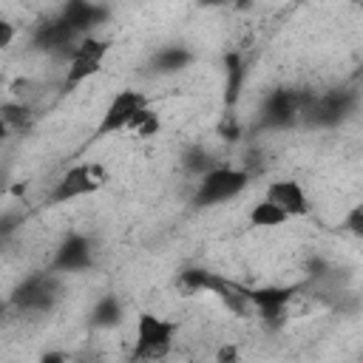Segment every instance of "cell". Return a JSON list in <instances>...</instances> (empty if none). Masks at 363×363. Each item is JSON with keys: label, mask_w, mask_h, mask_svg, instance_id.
Listing matches in <instances>:
<instances>
[{"label": "cell", "mask_w": 363, "mask_h": 363, "mask_svg": "<svg viewBox=\"0 0 363 363\" xmlns=\"http://www.w3.org/2000/svg\"><path fill=\"white\" fill-rule=\"evenodd\" d=\"M179 323L156 312H139L133 323V360L159 363L173 352Z\"/></svg>", "instance_id": "obj_1"}, {"label": "cell", "mask_w": 363, "mask_h": 363, "mask_svg": "<svg viewBox=\"0 0 363 363\" xmlns=\"http://www.w3.org/2000/svg\"><path fill=\"white\" fill-rule=\"evenodd\" d=\"M250 187V170L247 167H230V164H216L204 176H199L196 190H193V204L196 207H216L224 201H233Z\"/></svg>", "instance_id": "obj_2"}, {"label": "cell", "mask_w": 363, "mask_h": 363, "mask_svg": "<svg viewBox=\"0 0 363 363\" xmlns=\"http://www.w3.org/2000/svg\"><path fill=\"white\" fill-rule=\"evenodd\" d=\"M60 301V278L48 269V272H34L28 278H23L14 289L9 303L20 312L28 315H40V312H51Z\"/></svg>", "instance_id": "obj_3"}, {"label": "cell", "mask_w": 363, "mask_h": 363, "mask_svg": "<svg viewBox=\"0 0 363 363\" xmlns=\"http://www.w3.org/2000/svg\"><path fill=\"white\" fill-rule=\"evenodd\" d=\"M108 51H111V40L96 37V34L82 37V40L74 45L71 57H68V68H65L62 88H65V91H74V88H79L82 82H88L91 77H96V74L102 71V62H105Z\"/></svg>", "instance_id": "obj_4"}, {"label": "cell", "mask_w": 363, "mask_h": 363, "mask_svg": "<svg viewBox=\"0 0 363 363\" xmlns=\"http://www.w3.org/2000/svg\"><path fill=\"white\" fill-rule=\"evenodd\" d=\"M105 182H108V173H105L102 164H96V162L71 164V167L54 182V190H51L48 201H51V204H65V201L91 196V193H96L99 187H105Z\"/></svg>", "instance_id": "obj_5"}, {"label": "cell", "mask_w": 363, "mask_h": 363, "mask_svg": "<svg viewBox=\"0 0 363 363\" xmlns=\"http://www.w3.org/2000/svg\"><path fill=\"white\" fill-rule=\"evenodd\" d=\"M244 301L258 312V318L272 329H278L286 320V306L298 295V286L292 284H272V286H241Z\"/></svg>", "instance_id": "obj_6"}, {"label": "cell", "mask_w": 363, "mask_h": 363, "mask_svg": "<svg viewBox=\"0 0 363 363\" xmlns=\"http://www.w3.org/2000/svg\"><path fill=\"white\" fill-rule=\"evenodd\" d=\"M150 99L145 96V91L139 88H122L111 96V102L105 105L102 116H99V125L94 128V139H105V136H113V133H122L128 128V122L133 119L136 111L147 108Z\"/></svg>", "instance_id": "obj_7"}, {"label": "cell", "mask_w": 363, "mask_h": 363, "mask_svg": "<svg viewBox=\"0 0 363 363\" xmlns=\"http://www.w3.org/2000/svg\"><path fill=\"white\" fill-rule=\"evenodd\" d=\"M306 96L301 91H292V88H275L264 105H261V125L267 130H284V128H292L301 116H303V108H306Z\"/></svg>", "instance_id": "obj_8"}, {"label": "cell", "mask_w": 363, "mask_h": 363, "mask_svg": "<svg viewBox=\"0 0 363 363\" xmlns=\"http://www.w3.org/2000/svg\"><path fill=\"white\" fill-rule=\"evenodd\" d=\"M357 105V94L354 91H329L318 99H309L303 108V116L315 125V128H337Z\"/></svg>", "instance_id": "obj_9"}, {"label": "cell", "mask_w": 363, "mask_h": 363, "mask_svg": "<svg viewBox=\"0 0 363 363\" xmlns=\"http://www.w3.org/2000/svg\"><path fill=\"white\" fill-rule=\"evenodd\" d=\"M94 267V247L88 241V235L82 233H68L51 258V272L54 275H65V272H85Z\"/></svg>", "instance_id": "obj_10"}, {"label": "cell", "mask_w": 363, "mask_h": 363, "mask_svg": "<svg viewBox=\"0 0 363 363\" xmlns=\"http://www.w3.org/2000/svg\"><path fill=\"white\" fill-rule=\"evenodd\" d=\"M264 199L269 204H275L286 218H301V216H309V210H312L303 184L295 179H272L267 184Z\"/></svg>", "instance_id": "obj_11"}, {"label": "cell", "mask_w": 363, "mask_h": 363, "mask_svg": "<svg viewBox=\"0 0 363 363\" xmlns=\"http://www.w3.org/2000/svg\"><path fill=\"white\" fill-rule=\"evenodd\" d=\"M82 37L65 20H60V17L57 20H48V23H40L37 31H34V45L43 48V51H51V54H57L62 60L71 57V51H74V45Z\"/></svg>", "instance_id": "obj_12"}, {"label": "cell", "mask_w": 363, "mask_h": 363, "mask_svg": "<svg viewBox=\"0 0 363 363\" xmlns=\"http://www.w3.org/2000/svg\"><path fill=\"white\" fill-rule=\"evenodd\" d=\"M111 9L102 6V3H88V0H71L68 6H62L60 11V20H65L79 37H88L94 34L96 26H102L108 20Z\"/></svg>", "instance_id": "obj_13"}, {"label": "cell", "mask_w": 363, "mask_h": 363, "mask_svg": "<svg viewBox=\"0 0 363 363\" xmlns=\"http://www.w3.org/2000/svg\"><path fill=\"white\" fill-rule=\"evenodd\" d=\"M230 278L218 275V272H210L204 267H187L182 269L179 275V284L187 289V292H210V295H218L224 286H227Z\"/></svg>", "instance_id": "obj_14"}, {"label": "cell", "mask_w": 363, "mask_h": 363, "mask_svg": "<svg viewBox=\"0 0 363 363\" xmlns=\"http://www.w3.org/2000/svg\"><path fill=\"white\" fill-rule=\"evenodd\" d=\"M91 326L94 329H116L122 320H125V303L119 301V295L108 292L102 295L94 306H91Z\"/></svg>", "instance_id": "obj_15"}, {"label": "cell", "mask_w": 363, "mask_h": 363, "mask_svg": "<svg viewBox=\"0 0 363 363\" xmlns=\"http://www.w3.org/2000/svg\"><path fill=\"white\" fill-rule=\"evenodd\" d=\"M190 62H193V51H190L187 45H164V48H159V51L153 54L150 68H153L156 74L170 77V74L184 71Z\"/></svg>", "instance_id": "obj_16"}, {"label": "cell", "mask_w": 363, "mask_h": 363, "mask_svg": "<svg viewBox=\"0 0 363 363\" xmlns=\"http://www.w3.org/2000/svg\"><path fill=\"white\" fill-rule=\"evenodd\" d=\"M224 74H227V85H224V102L227 108H233L241 96V85H244V77H247V65H244V57L238 51H227L224 54Z\"/></svg>", "instance_id": "obj_17"}, {"label": "cell", "mask_w": 363, "mask_h": 363, "mask_svg": "<svg viewBox=\"0 0 363 363\" xmlns=\"http://www.w3.org/2000/svg\"><path fill=\"white\" fill-rule=\"evenodd\" d=\"M247 221H250L255 230H275V227H284L289 218H286L275 204H269L267 199H258V201L250 207Z\"/></svg>", "instance_id": "obj_18"}, {"label": "cell", "mask_w": 363, "mask_h": 363, "mask_svg": "<svg viewBox=\"0 0 363 363\" xmlns=\"http://www.w3.org/2000/svg\"><path fill=\"white\" fill-rule=\"evenodd\" d=\"M159 130H162V119H159V113L150 105L136 111L133 119L125 128V133H133L136 139H153V136H159Z\"/></svg>", "instance_id": "obj_19"}, {"label": "cell", "mask_w": 363, "mask_h": 363, "mask_svg": "<svg viewBox=\"0 0 363 363\" xmlns=\"http://www.w3.org/2000/svg\"><path fill=\"white\" fill-rule=\"evenodd\" d=\"M182 164H184V170L187 173H196V176H204L207 170H213L216 167V162H213V156H210V150H204V147H190V150H184V159H182Z\"/></svg>", "instance_id": "obj_20"}, {"label": "cell", "mask_w": 363, "mask_h": 363, "mask_svg": "<svg viewBox=\"0 0 363 363\" xmlns=\"http://www.w3.org/2000/svg\"><path fill=\"white\" fill-rule=\"evenodd\" d=\"M28 105H23V102H3L0 105V119L6 122V128L9 130H14V128H23L26 125V119H28Z\"/></svg>", "instance_id": "obj_21"}, {"label": "cell", "mask_w": 363, "mask_h": 363, "mask_svg": "<svg viewBox=\"0 0 363 363\" xmlns=\"http://www.w3.org/2000/svg\"><path fill=\"white\" fill-rule=\"evenodd\" d=\"M20 224H23V213H17V210H0V241L9 238Z\"/></svg>", "instance_id": "obj_22"}, {"label": "cell", "mask_w": 363, "mask_h": 363, "mask_svg": "<svg viewBox=\"0 0 363 363\" xmlns=\"http://www.w3.org/2000/svg\"><path fill=\"white\" fill-rule=\"evenodd\" d=\"M213 360H216V363H241V349H238V343H221V346L216 349Z\"/></svg>", "instance_id": "obj_23"}, {"label": "cell", "mask_w": 363, "mask_h": 363, "mask_svg": "<svg viewBox=\"0 0 363 363\" xmlns=\"http://www.w3.org/2000/svg\"><path fill=\"white\" fill-rule=\"evenodd\" d=\"M343 227H346L352 235H357V238H360V235H363V207H357V204H354V207L346 213Z\"/></svg>", "instance_id": "obj_24"}, {"label": "cell", "mask_w": 363, "mask_h": 363, "mask_svg": "<svg viewBox=\"0 0 363 363\" xmlns=\"http://www.w3.org/2000/svg\"><path fill=\"white\" fill-rule=\"evenodd\" d=\"M14 37H17L14 23H11V20H6V17H0V51H6V48L14 43Z\"/></svg>", "instance_id": "obj_25"}, {"label": "cell", "mask_w": 363, "mask_h": 363, "mask_svg": "<svg viewBox=\"0 0 363 363\" xmlns=\"http://www.w3.org/2000/svg\"><path fill=\"white\" fill-rule=\"evenodd\" d=\"M218 133H224V139H238V125H235L233 113H224V119L218 125Z\"/></svg>", "instance_id": "obj_26"}, {"label": "cell", "mask_w": 363, "mask_h": 363, "mask_svg": "<svg viewBox=\"0 0 363 363\" xmlns=\"http://www.w3.org/2000/svg\"><path fill=\"white\" fill-rule=\"evenodd\" d=\"M37 363H68V354H65L62 349H45V352L37 357Z\"/></svg>", "instance_id": "obj_27"}, {"label": "cell", "mask_w": 363, "mask_h": 363, "mask_svg": "<svg viewBox=\"0 0 363 363\" xmlns=\"http://www.w3.org/2000/svg\"><path fill=\"white\" fill-rule=\"evenodd\" d=\"M9 133H11V130H9V128H6V122L0 119V145L6 142V136H9Z\"/></svg>", "instance_id": "obj_28"}, {"label": "cell", "mask_w": 363, "mask_h": 363, "mask_svg": "<svg viewBox=\"0 0 363 363\" xmlns=\"http://www.w3.org/2000/svg\"><path fill=\"white\" fill-rule=\"evenodd\" d=\"M6 309H9V303H6V301H0V320H3V315H6Z\"/></svg>", "instance_id": "obj_29"}]
</instances>
